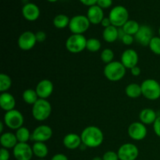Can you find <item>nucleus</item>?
<instances>
[{
  "mask_svg": "<svg viewBox=\"0 0 160 160\" xmlns=\"http://www.w3.org/2000/svg\"><path fill=\"white\" fill-rule=\"evenodd\" d=\"M83 145L87 148H97L102 144L104 134L99 128L95 126H88L84 128L81 134Z\"/></svg>",
  "mask_w": 160,
  "mask_h": 160,
  "instance_id": "1",
  "label": "nucleus"
},
{
  "mask_svg": "<svg viewBox=\"0 0 160 160\" xmlns=\"http://www.w3.org/2000/svg\"><path fill=\"white\" fill-rule=\"evenodd\" d=\"M126 67L119 61H112L110 63H108L105 66L103 73L106 79L109 81L117 82L124 78L126 74Z\"/></svg>",
  "mask_w": 160,
  "mask_h": 160,
  "instance_id": "2",
  "label": "nucleus"
},
{
  "mask_svg": "<svg viewBox=\"0 0 160 160\" xmlns=\"http://www.w3.org/2000/svg\"><path fill=\"white\" fill-rule=\"evenodd\" d=\"M32 116L37 121H45L52 113V106L47 99L39 98L32 106Z\"/></svg>",
  "mask_w": 160,
  "mask_h": 160,
  "instance_id": "3",
  "label": "nucleus"
},
{
  "mask_svg": "<svg viewBox=\"0 0 160 160\" xmlns=\"http://www.w3.org/2000/svg\"><path fill=\"white\" fill-rule=\"evenodd\" d=\"M142 95L151 101L160 98V84L155 79H146L141 84Z\"/></svg>",
  "mask_w": 160,
  "mask_h": 160,
  "instance_id": "4",
  "label": "nucleus"
},
{
  "mask_svg": "<svg viewBox=\"0 0 160 160\" xmlns=\"http://www.w3.org/2000/svg\"><path fill=\"white\" fill-rule=\"evenodd\" d=\"M109 18L112 26L120 28L129 20V12L123 6H116L109 12Z\"/></svg>",
  "mask_w": 160,
  "mask_h": 160,
  "instance_id": "5",
  "label": "nucleus"
},
{
  "mask_svg": "<svg viewBox=\"0 0 160 160\" xmlns=\"http://www.w3.org/2000/svg\"><path fill=\"white\" fill-rule=\"evenodd\" d=\"M91 23L87 16L76 15L71 17L69 23V29L72 34H83L90 28Z\"/></svg>",
  "mask_w": 160,
  "mask_h": 160,
  "instance_id": "6",
  "label": "nucleus"
},
{
  "mask_svg": "<svg viewBox=\"0 0 160 160\" xmlns=\"http://www.w3.org/2000/svg\"><path fill=\"white\" fill-rule=\"evenodd\" d=\"M87 40L84 34H72L66 41V48L71 53H80L86 49Z\"/></svg>",
  "mask_w": 160,
  "mask_h": 160,
  "instance_id": "7",
  "label": "nucleus"
},
{
  "mask_svg": "<svg viewBox=\"0 0 160 160\" xmlns=\"http://www.w3.org/2000/svg\"><path fill=\"white\" fill-rule=\"evenodd\" d=\"M3 123L8 128L11 130H18L23 127L24 118L21 112L17 109L6 112L3 117Z\"/></svg>",
  "mask_w": 160,
  "mask_h": 160,
  "instance_id": "8",
  "label": "nucleus"
},
{
  "mask_svg": "<svg viewBox=\"0 0 160 160\" xmlns=\"http://www.w3.org/2000/svg\"><path fill=\"white\" fill-rule=\"evenodd\" d=\"M117 154L120 160H137L139 150L134 144L125 143L119 148Z\"/></svg>",
  "mask_w": 160,
  "mask_h": 160,
  "instance_id": "9",
  "label": "nucleus"
},
{
  "mask_svg": "<svg viewBox=\"0 0 160 160\" xmlns=\"http://www.w3.org/2000/svg\"><path fill=\"white\" fill-rule=\"evenodd\" d=\"M146 125L142 122H134L128 127V134L129 137L134 141H142L147 136Z\"/></svg>",
  "mask_w": 160,
  "mask_h": 160,
  "instance_id": "10",
  "label": "nucleus"
},
{
  "mask_svg": "<svg viewBox=\"0 0 160 160\" xmlns=\"http://www.w3.org/2000/svg\"><path fill=\"white\" fill-rule=\"evenodd\" d=\"M35 33L30 31H26L22 33L19 37L17 44L19 48L23 51H29L35 46L37 43Z\"/></svg>",
  "mask_w": 160,
  "mask_h": 160,
  "instance_id": "11",
  "label": "nucleus"
},
{
  "mask_svg": "<svg viewBox=\"0 0 160 160\" xmlns=\"http://www.w3.org/2000/svg\"><path fill=\"white\" fill-rule=\"evenodd\" d=\"M13 156L17 160H31L34 153L32 147L28 143H20L12 148Z\"/></svg>",
  "mask_w": 160,
  "mask_h": 160,
  "instance_id": "12",
  "label": "nucleus"
},
{
  "mask_svg": "<svg viewBox=\"0 0 160 160\" xmlns=\"http://www.w3.org/2000/svg\"><path fill=\"white\" fill-rule=\"evenodd\" d=\"M52 136V129L48 125L38 126L31 134V139L34 142H45Z\"/></svg>",
  "mask_w": 160,
  "mask_h": 160,
  "instance_id": "13",
  "label": "nucleus"
},
{
  "mask_svg": "<svg viewBox=\"0 0 160 160\" xmlns=\"http://www.w3.org/2000/svg\"><path fill=\"white\" fill-rule=\"evenodd\" d=\"M153 37L154 36H153V31L152 28L145 24L142 25L137 34L134 35L136 42L142 46H148Z\"/></svg>",
  "mask_w": 160,
  "mask_h": 160,
  "instance_id": "14",
  "label": "nucleus"
},
{
  "mask_svg": "<svg viewBox=\"0 0 160 160\" xmlns=\"http://www.w3.org/2000/svg\"><path fill=\"white\" fill-rule=\"evenodd\" d=\"M138 54L135 50L132 48H128L123 51L121 55V59H120V62H122V64L126 67V69H130V70L138 66Z\"/></svg>",
  "mask_w": 160,
  "mask_h": 160,
  "instance_id": "15",
  "label": "nucleus"
},
{
  "mask_svg": "<svg viewBox=\"0 0 160 160\" xmlns=\"http://www.w3.org/2000/svg\"><path fill=\"white\" fill-rule=\"evenodd\" d=\"M54 90V86L50 80L44 79L38 83L35 88V91L39 98L47 99L52 94Z\"/></svg>",
  "mask_w": 160,
  "mask_h": 160,
  "instance_id": "16",
  "label": "nucleus"
},
{
  "mask_svg": "<svg viewBox=\"0 0 160 160\" xmlns=\"http://www.w3.org/2000/svg\"><path fill=\"white\" fill-rule=\"evenodd\" d=\"M40 9L33 2H27L22 8V15L28 21H35L40 17Z\"/></svg>",
  "mask_w": 160,
  "mask_h": 160,
  "instance_id": "17",
  "label": "nucleus"
},
{
  "mask_svg": "<svg viewBox=\"0 0 160 160\" xmlns=\"http://www.w3.org/2000/svg\"><path fill=\"white\" fill-rule=\"evenodd\" d=\"M86 16L90 21L91 24L94 25L101 23L102 20L105 17L103 9L97 5H94V6L88 7Z\"/></svg>",
  "mask_w": 160,
  "mask_h": 160,
  "instance_id": "18",
  "label": "nucleus"
},
{
  "mask_svg": "<svg viewBox=\"0 0 160 160\" xmlns=\"http://www.w3.org/2000/svg\"><path fill=\"white\" fill-rule=\"evenodd\" d=\"M62 143L67 149L74 150L81 147V145H82V141H81V135H78L74 133H70L63 138Z\"/></svg>",
  "mask_w": 160,
  "mask_h": 160,
  "instance_id": "19",
  "label": "nucleus"
},
{
  "mask_svg": "<svg viewBox=\"0 0 160 160\" xmlns=\"http://www.w3.org/2000/svg\"><path fill=\"white\" fill-rule=\"evenodd\" d=\"M0 106L6 112L15 109L16 99L12 95L8 92H3L0 95Z\"/></svg>",
  "mask_w": 160,
  "mask_h": 160,
  "instance_id": "20",
  "label": "nucleus"
},
{
  "mask_svg": "<svg viewBox=\"0 0 160 160\" xmlns=\"http://www.w3.org/2000/svg\"><path fill=\"white\" fill-rule=\"evenodd\" d=\"M0 143H1L2 148L9 149V148H13L17 145L18 141L15 134L12 132H5L1 134Z\"/></svg>",
  "mask_w": 160,
  "mask_h": 160,
  "instance_id": "21",
  "label": "nucleus"
},
{
  "mask_svg": "<svg viewBox=\"0 0 160 160\" xmlns=\"http://www.w3.org/2000/svg\"><path fill=\"white\" fill-rule=\"evenodd\" d=\"M157 117L158 116L156 111L152 109H150V108L142 109L139 114L140 122H142L145 125L153 124Z\"/></svg>",
  "mask_w": 160,
  "mask_h": 160,
  "instance_id": "22",
  "label": "nucleus"
},
{
  "mask_svg": "<svg viewBox=\"0 0 160 160\" xmlns=\"http://www.w3.org/2000/svg\"><path fill=\"white\" fill-rule=\"evenodd\" d=\"M102 38L105 42L108 43L115 42L119 38V29L115 26H110L104 28L102 32Z\"/></svg>",
  "mask_w": 160,
  "mask_h": 160,
  "instance_id": "23",
  "label": "nucleus"
},
{
  "mask_svg": "<svg viewBox=\"0 0 160 160\" xmlns=\"http://www.w3.org/2000/svg\"><path fill=\"white\" fill-rule=\"evenodd\" d=\"M34 156L38 159H45L48 154V148L45 142H34L32 145Z\"/></svg>",
  "mask_w": 160,
  "mask_h": 160,
  "instance_id": "24",
  "label": "nucleus"
},
{
  "mask_svg": "<svg viewBox=\"0 0 160 160\" xmlns=\"http://www.w3.org/2000/svg\"><path fill=\"white\" fill-rule=\"evenodd\" d=\"M125 93L128 97L131 98H137L142 95V87L140 84L136 83H131L129 84L125 88Z\"/></svg>",
  "mask_w": 160,
  "mask_h": 160,
  "instance_id": "25",
  "label": "nucleus"
},
{
  "mask_svg": "<svg viewBox=\"0 0 160 160\" xmlns=\"http://www.w3.org/2000/svg\"><path fill=\"white\" fill-rule=\"evenodd\" d=\"M141 25L138 23V21L134 20H129L120 28H122V30H123L125 34L134 36L138 31Z\"/></svg>",
  "mask_w": 160,
  "mask_h": 160,
  "instance_id": "26",
  "label": "nucleus"
},
{
  "mask_svg": "<svg viewBox=\"0 0 160 160\" xmlns=\"http://www.w3.org/2000/svg\"><path fill=\"white\" fill-rule=\"evenodd\" d=\"M70 18L66 14H58L53 19V25L57 29H64L69 27Z\"/></svg>",
  "mask_w": 160,
  "mask_h": 160,
  "instance_id": "27",
  "label": "nucleus"
},
{
  "mask_svg": "<svg viewBox=\"0 0 160 160\" xmlns=\"http://www.w3.org/2000/svg\"><path fill=\"white\" fill-rule=\"evenodd\" d=\"M22 98L24 102L28 105H31V106H33L39 99L35 89L34 90V89H26L25 91H23V94H22Z\"/></svg>",
  "mask_w": 160,
  "mask_h": 160,
  "instance_id": "28",
  "label": "nucleus"
},
{
  "mask_svg": "<svg viewBox=\"0 0 160 160\" xmlns=\"http://www.w3.org/2000/svg\"><path fill=\"white\" fill-rule=\"evenodd\" d=\"M15 134L17 141L20 143H28V141L31 139V134L29 129L23 126L17 130Z\"/></svg>",
  "mask_w": 160,
  "mask_h": 160,
  "instance_id": "29",
  "label": "nucleus"
},
{
  "mask_svg": "<svg viewBox=\"0 0 160 160\" xmlns=\"http://www.w3.org/2000/svg\"><path fill=\"white\" fill-rule=\"evenodd\" d=\"M12 86V79L6 73L0 74V92L2 93L7 92V91Z\"/></svg>",
  "mask_w": 160,
  "mask_h": 160,
  "instance_id": "30",
  "label": "nucleus"
},
{
  "mask_svg": "<svg viewBox=\"0 0 160 160\" xmlns=\"http://www.w3.org/2000/svg\"><path fill=\"white\" fill-rule=\"evenodd\" d=\"M102 47V44L98 38H91L87 40L86 49L91 52H96L100 50Z\"/></svg>",
  "mask_w": 160,
  "mask_h": 160,
  "instance_id": "31",
  "label": "nucleus"
},
{
  "mask_svg": "<svg viewBox=\"0 0 160 160\" xmlns=\"http://www.w3.org/2000/svg\"><path fill=\"white\" fill-rule=\"evenodd\" d=\"M100 57H101L102 61L104 63H106V64L110 63V62H112L113 61L114 52L110 48H105V49H103L102 51Z\"/></svg>",
  "mask_w": 160,
  "mask_h": 160,
  "instance_id": "32",
  "label": "nucleus"
},
{
  "mask_svg": "<svg viewBox=\"0 0 160 160\" xmlns=\"http://www.w3.org/2000/svg\"><path fill=\"white\" fill-rule=\"evenodd\" d=\"M148 47L154 54L160 56V37L154 36L150 42Z\"/></svg>",
  "mask_w": 160,
  "mask_h": 160,
  "instance_id": "33",
  "label": "nucleus"
},
{
  "mask_svg": "<svg viewBox=\"0 0 160 160\" xmlns=\"http://www.w3.org/2000/svg\"><path fill=\"white\" fill-rule=\"evenodd\" d=\"M102 160H120L117 152L113 151H107L103 154Z\"/></svg>",
  "mask_w": 160,
  "mask_h": 160,
  "instance_id": "34",
  "label": "nucleus"
},
{
  "mask_svg": "<svg viewBox=\"0 0 160 160\" xmlns=\"http://www.w3.org/2000/svg\"><path fill=\"white\" fill-rule=\"evenodd\" d=\"M122 42V43L125 45H131L135 41V38H134V36L130 35V34H125L122 37V38L120 39Z\"/></svg>",
  "mask_w": 160,
  "mask_h": 160,
  "instance_id": "35",
  "label": "nucleus"
},
{
  "mask_svg": "<svg viewBox=\"0 0 160 160\" xmlns=\"http://www.w3.org/2000/svg\"><path fill=\"white\" fill-rule=\"evenodd\" d=\"M96 5L101 7L102 9H108V8L112 6V0H98Z\"/></svg>",
  "mask_w": 160,
  "mask_h": 160,
  "instance_id": "36",
  "label": "nucleus"
},
{
  "mask_svg": "<svg viewBox=\"0 0 160 160\" xmlns=\"http://www.w3.org/2000/svg\"><path fill=\"white\" fill-rule=\"evenodd\" d=\"M10 158V153L6 148H2L0 150V160H9Z\"/></svg>",
  "mask_w": 160,
  "mask_h": 160,
  "instance_id": "37",
  "label": "nucleus"
},
{
  "mask_svg": "<svg viewBox=\"0 0 160 160\" xmlns=\"http://www.w3.org/2000/svg\"><path fill=\"white\" fill-rule=\"evenodd\" d=\"M153 131H154L155 134L160 138V116L157 117L155 123H153Z\"/></svg>",
  "mask_w": 160,
  "mask_h": 160,
  "instance_id": "38",
  "label": "nucleus"
},
{
  "mask_svg": "<svg viewBox=\"0 0 160 160\" xmlns=\"http://www.w3.org/2000/svg\"><path fill=\"white\" fill-rule=\"evenodd\" d=\"M35 36H36V39H37V42L38 43H42V42H44L46 39V34L45 32L42 31H39L38 32L35 33Z\"/></svg>",
  "mask_w": 160,
  "mask_h": 160,
  "instance_id": "39",
  "label": "nucleus"
},
{
  "mask_svg": "<svg viewBox=\"0 0 160 160\" xmlns=\"http://www.w3.org/2000/svg\"><path fill=\"white\" fill-rule=\"evenodd\" d=\"M51 160H69L68 157L62 153H57L52 157Z\"/></svg>",
  "mask_w": 160,
  "mask_h": 160,
  "instance_id": "40",
  "label": "nucleus"
},
{
  "mask_svg": "<svg viewBox=\"0 0 160 160\" xmlns=\"http://www.w3.org/2000/svg\"><path fill=\"white\" fill-rule=\"evenodd\" d=\"M79 1L84 6L90 7V6H94V5H96L98 0H79Z\"/></svg>",
  "mask_w": 160,
  "mask_h": 160,
  "instance_id": "41",
  "label": "nucleus"
},
{
  "mask_svg": "<svg viewBox=\"0 0 160 160\" xmlns=\"http://www.w3.org/2000/svg\"><path fill=\"white\" fill-rule=\"evenodd\" d=\"M131 73L134 77H138L141 74V73H142V70H141L140 67L136 66V67L131 69Z\"/></svg>",
  "mask_w": 160,
  "mask_h": 160,
  "instance_id": "42",
  "label": "nucleus"
},
{
  "mask_svg": "<svg viewBox=\"0 0 160 160\" xmlns=\"http://www.w3.org/2000/svg\"><path fill=\"white\" fill-rule=\"evenodd\" d=\"M101 24L104 28H108V27L112 26V23H111V20H110V19L109 18V17H104V19L102 20Z\"/></svg>",
  "mask_w": 160,
  "mask_h": 160,
  "instance_id": "43",
  "label": "nucleus"
},
{
  "mask_svg": "<svg viewBox=\"0 0 160 160\" xmlns=\"http://www.w3.org/2000/svg\"><path fill=\"white\" fill-rule=\"evenodd\" d=\"M5 123H2V122H1V123H0V127H1V129H0V132L2 133V132H3V125H4Z\"/></svg>",
  "mask_w": 160,
  "mask_h": 160,
  "instance_id": "44",
  "label": "nucleus"
},
{
  "mask_svg": "<svg viewBox=\"0 0 160 160\" xmlns=\"http://www.w3.org/2000/svg\"><path fill=\"white\" fill-rule=\"evenodd\" d=\"M92 160H102V157H99V156H95Z\"/></svg>",
  "mask_w": 160,
  "mask_h": 160,
  "instance_id": "45",
  "label": "nucleus"
},
{
  "mask_svg": "<svg viewBox=\"0 0 160 160\" xmlns=\"http://www.w3.org/2000/svg\"><path fill=\"white\" fill-rule=\"evenodd\" d=\"M47 1H48V2H52V3H53V2H57L58 0H47Z\"/></svg>",
  "mask_w": 160,
  "mask_h": 160,
  "instance_id": "46",
  "label": "nucleus"
},
{
  "mask_svg": "<svg viewBox=\"0 0 160 160\" xmlns=\"http://www.w3.org/2000/svg\"><path fill=\"white\" fill-rule=\"evenodd\" d=\"M159 37H160V27H159Z\"/></svg>",
  "mask_w": 160,
  "mask_h": 160,
  "instance_id": "47",
  "label": "nucleus"
},
{
  "mask_svg": "<svg viewBox=\"0 0 160 160\" xmlns=\"http://www.w3.org/2000/svg\"><path fill=\"white\" fill-rule=\"evenodd\" d=\"M38 160H46V159H38Z\"/></svg>",
  "mask_w": 160,
  "mask_h": 160,
  "instance_id": "48",
  "label": "nucleus"
},
{
  "mask_svg": "<svg viewBox=\"0 0 160 160\" xmlns=\"http://www.w3.org/2000/svg\"><path fill=\"white\" fill-rule=\"evenodd\" d=\"M137 160H138V159H137Z\"/></svg>",
  "mask_w": 160,
  "mask_h": 160,
  "instance_id": "49",
  "label": "nucleus"
}]
</instances>
